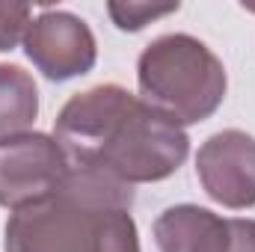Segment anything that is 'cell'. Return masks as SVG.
Here are the masks:
<instances>
[{
	"instance_id": "4",
	"label": "cell",
	"mask_w": 255,
	"mask_h": 252,
	"mask_svg": "<svg viewBox=\"0 0 255 252\" xmlns=\"http://www.w3.org/2000/svg\"><path fill=\"white\" fill-rule=\"evenodd\" d=\"M68 172L63 145L48 133H12L0 139V208L21 211L54 196Z\"/></svg>"
},
{
	"instance_id": "11",
	"label": "cell",
	"mask_w": 255,
	"mask_h": 252,
	"mask_svg": "<svg viewBox=\"0 0 255 252\" xmlns=\"http://www.w3.org/2000/svg\"><path fill=\"white\" fill-rule=\"evenodd\" d=\"M30 27V6L0 3V51H12Z\"/></svg>"
},
{
	"instance_id": "2",
	"label": "cell",
	"mask_w": 255,
	"mask_h": 252,
	"mask_svg": "<svg viewBox=\"0 0 255 252\" xmlns=\"http://www.w3.org/2000/svg\"><path fill=\"white\" fill-rule=\"evenodd\" d=\"M6 252H139L130 211H95L63 193L12 211Z\"/></svg>"
},
{
	"instance_id": "3",
	"label": "cell",
	"mask_w": 255,
	"mask_h": 252,
	"mask_svg": "<svg viewBox=\"0 0 255 252\" xmlns=\"http://www.w3.org/2000/svg\"><path fill=\"white\" fill-rule=\"evenodd\" d=\"M190 154L184 127L136 98L113 136L107 139L98 163L128 184H148L169 178Z\"/></svg>"
},
{
	"instance_id": "8",
	"label": "cell",
	"mask_w": 255,
	"mask_h": 252,
	"mask_svg": "<svg viewBox=\"0 0 255 252\" xmlns=\"http://www.w3.org/2000/svg\"><path fill=\"white\" fill-rule=\"evenodd\" d=\"M154 241L160 252H229L232 223L199 205H175L154 220Z\"/></svg>"
},
{
	"instance_id": "6",
	"label": "cell",
	"mask_w": 255,
	"mask_h": 252,
	"mask_svg": "<svg viewBox=\"0 0 255 252\" xmlns=\"http://www.w3.org/2000/svg\"><path fill=\"white\" fill-rule=\"evenodd\" d=\"M196 175L205 193L232 208L244 211L255 205V136L247 130H220L208 136L196 154Z\"/></svg>"
},
{
	"instance_id": "10",
	"label": "cell",
	"mask_w": 255,
	"mask_h": 252,
	"mask_svg": "<svg viewBox=\"0 0 255 252\" xmlns=\"http://www.w3.org/2000/svg\"><path fill=\"white\" fill-rule=\"evenodd\" d=\"M107 12L119 30L133 33V30H142L145 24L163 18V15L178 12V3H163V6H154V3H107Z\"/></svg>"
},
{
	"instance_id": "5",
	"label": "cell",
	"mask_w": 255,
	"mask_h": 252,
	"mask_svg": "<svg viewBox=\"0 0 255 252\" xmlns=\"http://www.w3.org/2000/svg\"><path fill=\"white\" fill-rule=\"evenodd\" d=\"M133 104L136 98L116 83L77 92L54 122V139L63 145L68 163H98L107 139Z\"/></svg>"
},
{
	"instance_id": "9",
	"label": "cell",
	"mask_w": 255,
	"mask_h": 252,
	"mask_svg": "<svg viewBox=\"0 0 255 252\" xmlns=\"http://www.w3.org/2000/svg\"><path fill=\"white\" fill-rule=\"evenodd\" d=\"M39 116V89L30 71L0 63V139L24 133Z\"/></svg>"
},
{
	"instance_id": "7",
	"label": "cell",
	"mask_w": 255,
	"mask_h": 252,
	"mask_svg": "<svg viewBox=\"0 0 255 252\" xmlns=\"http://www.w3.org/2000/svg\"><path fill=\"white\" fill-rule=\"evenodd\" d=\"M24 51L48 80L57 83L86 74L98 57L92 30L71 12H42L33 18L24 33Z\"/></svg>"
},
{
	"instance_id": "12",
	"label": "cell",
	"mask_w": 255,
	"mask_h": 252,
	"mask_svg": "<svg viewBox=\"0 0 255 252\" xmlns=\"http://www.w3.org/2000/svg\"><path fill=\"white\" fill-rule=\"evenodd\" d=\"M232 223V250L229 252H255V220H229Z\"/></svg>"
},
{
	"instance_id": "1",
	"label": "cell",
	"mask_w": 255,
	"mask_h": 252,
	"mask_svg": "<svg viewBox=\"0 0 255 252\" xmlns=\"http://www.w3.org/2000/svg\"><path fill=\"white\" fill-rule=\"evenodd\" d=\"M136 80L142 101L175 125L211 119L229 86L220 57L187 33L154 39L139 54Z\"/></svg>"
}]
</instances>
